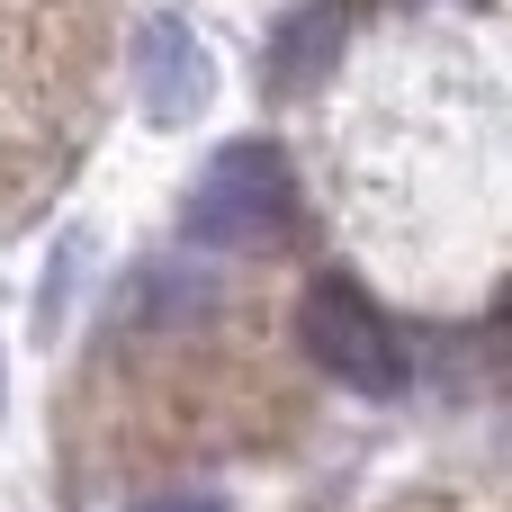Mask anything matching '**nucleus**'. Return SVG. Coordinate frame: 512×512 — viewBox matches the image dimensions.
Masks as SVG:
<instances>
[{"label":"nucleus","instance_id":"1","mask_svg":"<svg viewBox=\"0 0 512 512\" xmlns=\"http://www.w3.org/2000/svg\"><path fill=\"white\" fill-rule=\"evenodd\" d=\"M180 234L198 252H270V243H288L297 234V171H288V153L279 144H225L198 171V189L180 207Z\"/></svg>","mask_w":512,"mask_h":512},{"label":"nucleus","instance_id":"2","mask_svg":"<svg viewBox=\"0 0 512 512\" xmlns=\"http://www.w3.org/2000/svg\"><path fill=\"white\" fill-rule=\"evenodd\" d=\"M297 333H306V360H315L324 378L360 387V396H396V387L414 378L396 324H387V315L369 306V288H351V279H315L306 306H297Z\"/></svg>","mask_w":512,"mask_h":512},{"label":"nucleus","instance_id":"3","mask_svg":"<svg viewBox=\"0 0 512 512\" xmlns=\"http://www.w3.org/2000/svg\"><path fill=\"white\" fill-rule=\"evenodd\" d=\"M135 81H144V108H153L162 126L198 117V108H207V54H198V36H189L180 18H153L144 45H135Z\"/></svg>","mask_w":512,"mask_h":512},{"label":"nucleus","instance_id":"4","mask_svg":"<svg viewBox=\"0 0 512 512\" xmlns=\"http://www.w3.org/2000/svg\"><path fill=\"white\" fill-rule=\"evenodd\" d=\"M333 45H342V0H315L306 18L279 27V45H270V90H306V81L333 63Z\"/></svg>","mask_w":512,"mask_h":512},{"label":"nucleus","instance_id":"5","mask_svg":"<svg viewBox=\"0 0 512 512\" xmlns=\"http://www.w3.org/2000/svg\"><path fill=\"white\" fill-rule=\"evenodd\" d=\"M135 512H225V504L198 495V486H180V495H153V504H135Z\"/></svg>","mask_w":512,"mask_h":512}]
</instances>
